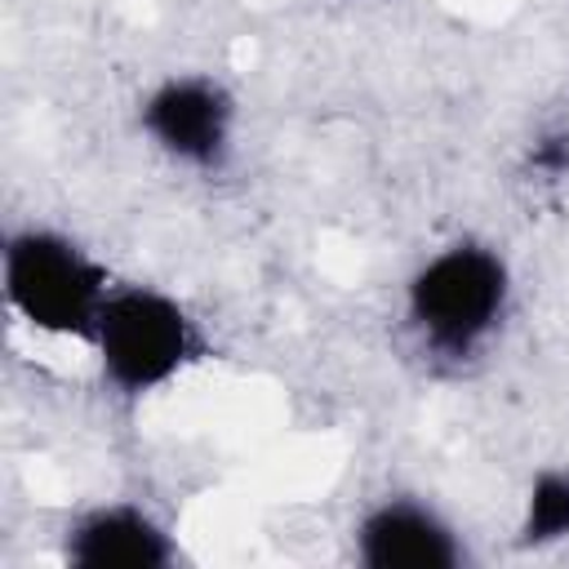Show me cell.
<instances>
[{"mask_svg": "<svg viewBox=\"0 0 569 569\" xmlns=\"http://www.w3.org/2000/svg\"><path fill=\"white\" fill-rule=\"evenodd\" d=\"M0 280L9 311L49 338H76L89 347L98 311L111 293L107 267L58 227H18L0 253Z\"/></svg>", "mask_w": 569, "mask_h": 569, "instance_id": "6da1fadb", "label": "cell"}, {"mask_svg": "<svg viewBox=\"0 0 569 569\" xmlns=\"http://www.w3.org/2000/svg\"><path fill=\"white\" fill-rule=\"evenodd\" d=\"M511 302V271L498 249L458 240L431 253L405 293L409 325L418 342L445 360H462L480 351L502 325Z\"/></svg>", "mask_w": 569, "mask_h": 569, "instance_id": "7a4b0ae2", "label": "cell"}, {"mask_svg": "<svg viewBox=\"0 0 569 569\" xmlns=\"http://www.w3.org/2000/svg\"><path fill=\"white\" fill-rule=\"evenodd\" d=\"M89 347L102 378L124 396H151L204 356L191 311L156 284H111Z\"/></svg>", "mask_w": 569, "mask_h": 569, "instance_id": "3957f363", "label": "cell"}, {"mask_svg": "<svg viewBox=\"0 0 569 569\" xmlns=\"http://www.w3.org/2000/svg\"><path fill=\"white\" fill-rule=\"evenodd\" d=\"M236 102L209 76H169L142 98V133L178 164L218 169L231 151Z\"/></svg>", "mask_w": 569, "mask_h": 569, "instance_id": "277c9868", "label": "cell"}, {"mask_svg": "<svg viewBox=\"0 0 569 569\" xmlns=\"http://www.w3.org/2000/svg\"><path fill=\"white\" fill-rule=\"evenodd\" d=\"M356 560L369 569H458V529L418 498H382L356 525Z\"/></svg>", "mask_w": 569, "mask_h": 569, "instance_id": "5b68a950", "label": "cell"}, {"mask_svg": "<svg viewBox=\"0 0 569 569\" xmlns=\"http://www.w3.org/2000/svg\"><path fill=\"white\" fill-rule=\"evenodd\" d=\"M62 556L76 569H169L178 560V542L147 507L102 502L67 525Z\"/></svg>", "mask_w": 569, "mask_h": 569, "instance_id": "8992f818", "label": "cell"}, {"mask_svg": "<svg viewBox=\"0 0 569 569\" xmlns=\"http://www.w3.org/2000/svg\"><path fill=\"white\" fill-rule=\"evenodd\" d=\"M569 538V471H538L525 511H520V547H551Z\"/></svg>", "mask_w": 569, "mask_h": 569, "instance_id": "52a82bcc", "label": "cell"}]
</instances>
